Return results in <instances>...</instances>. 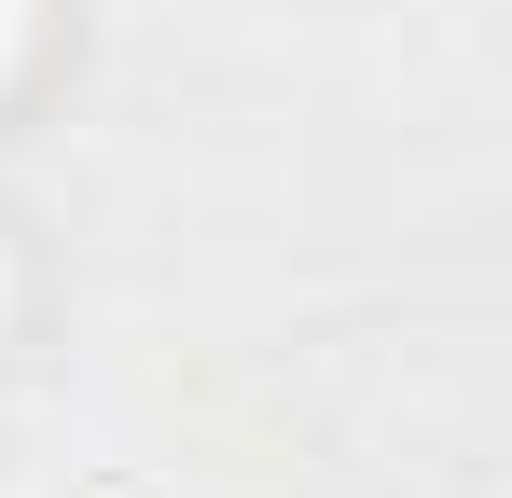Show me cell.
Instances as JSON below:
<instances>
[{
	"label": "cell",
	"instance_id": "cell-1",
	"mask_svg": "<svg viewBox=\"0 0 512 498\" xmlns=\"http://www.w3.org/2000/svg\"><path fill=\"white\" fill-rule=\"evenodd\" d=\"M14 56H28V0H0V70H14Z\"/></svg>",
	"mask_w": 512,
	"mask_h": 498
},
{
	"label": "cell",
	"instance_id": "cell-2",
	"mask_svg": "<svg viewBox=\"0 0 512 498\" xmlns=\"http://www.w3.org/2000/svg\"><path fill=\"white\" fill-rule=\"evenodd\" d=\"M0 305H14V263H0Z\"/></svg>",
	"mask_w": 512,
	"mask_h": 498
}]
</instances>
